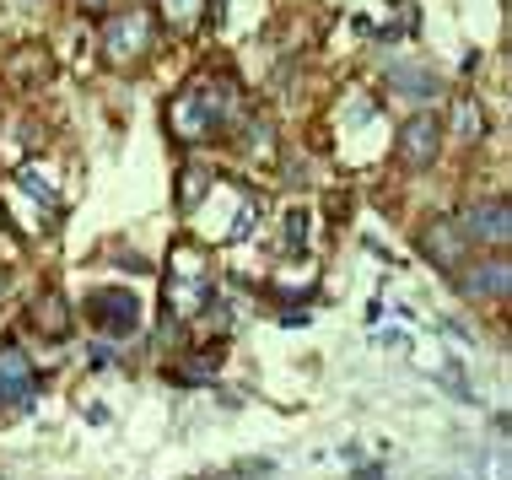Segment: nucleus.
I'll list each match as a JSON object with an SVG mask.
<instances>
[{"mask_svg": "<svg viewBox=\"0 0 512 480\" xmlns=\"http://www.w3.org/2000/svg\"><path fill=\"white\" fill-rule=\"evenodd\" d=\"M38 394V373L22 346H0V410H22Z\"/></svg>", "mask_w": 512, "mask_h": 480, "instance_id": "8", "label": "nucleus"}, {"mask_svg": "<svg viewBox=\"0 0 512 480\" xmlns=\"http://www.w3.org/2000/svg\"><path fill=\"white\" fill-rule=\"evenodd\" d=\"M162 292H168V319H195L216 303L211 292V270H205L200 249H189V243H178L168 254V276H162Z\"/></svg>", "mask_w": 512, "mask_h": 480, "instance_id": "2", "label": "nucleus"}, {"mask_svg": "<svg viewBox=\"0 0 512 480\" xmlns=\"http://www.w3.org/2000/svg\"><path fill=\"white\" fill-rule=\"evenodd\" d=\"M421 254L432 259L437 270H448V276H459L469 265V238L459 232V222H448V216H437V222H426L421 232Z\"/></svg>", "mask_w": 512, "mask_h": 480, "instance_id": "7", "label": "nucleus"}, {"mask_svg": "<svg viewBox=\"0 0 512 480\" xmlns=\"http://www.w3.org/2000/svg\"><path fill=\"white\" fill-rule=\"evenodd\" d=\"M27 324H33L38 335H49V340H65L71 335V308H65V297H38L33 313H27Z\"/></svg>", "mask_w": 512, "mask_h": 480, "instance_id": "10", "label": "nucleus"}, {"mask_svg": "<svg viewBox=\"0 0 512 480\" xmlns=\"http://www.w3.org/2000/svg\"><path fill=\"white\" fill-rule=\"evenodd\" d=\"M151 44H157V22L146 17V11H114V17H103V60L108 65H141Z\"/></svg>", "mask_w": 512, "mask_h": 480, "instance_id": "3", "label": "nucleus"}, {"mask_svg": "<svg viewBox=\"0 0 512 480\" xmlns=\"http://www.w3.org/2000/svg\"><path fill=\"white\" fill-rule=\"evenodd\" d=\"M453 135H459V141H480V135H486V119H480V103L475 98L453 103Z\"/></svg>", "mask_w": 512, "mask_h": 480, "instance_id": "14", "label": "nucleus"}, {"mask_svg": "<svg viewBox=\"0 0 512 480\" xmlns=\"http://www.w3.org/2000/svg\"><path fill=\"white\" fill-rule=\"evenodd\" d=\"M459 286L469 297H491V303H507V292H512V265L502 254L496 259H480V265H464L459 270Z\"/></svg>", "mask_w": 512, "mask_h": 480, "instance_id": "9", "label": "nucleus"}, {"mask_svg": "<svg viewBox=\"0 0 512 480\" xmlns=\"http://www.w3.org/2000/svg\"><path fill=\"white\" fill-rule=\"evenodd\" d=\"M17 178H22V189H33V195H38V200H44V205H54V184H49V178H44V173H38V168H22Z\"/></svg>", "mask_w": 512, "mask_h": 480, "instance_id": "16", "label": "nucleus"}, {"mask_svg": "<svg viewBox=\"0 0 512 480\" xmlns=\"http://www.w3.org/2000/svg\"><path fill=\"white\" fill-rule=\"evenodd\" d=\"M313 249V211H286V254Z\"/></svg>", "mask_w": 512, "mask_h": 480, "instance_id": "15", "label": "nucleus"}, {"mask_svg": "<svg viewBox=\"0 0 512 480\" xmlns=\"http://www.w3.org/2000/svg\"><path fill=\"white\" fill-rule=\"evenodd\" d=\"M232 114H238V87L227 76H205V81H189L184 92L168 103V125L178 141L200 146V141H216L227 135Z\"/></svg>", "mask_w": 512, "mask_h": 480, "instance_id": "1", "label": "nucleus"}, {"mask_svg": "<svg viewBox=\"0 0 512 480\" xmlns=\"http://www.w3.org/2000/svg\"><path fill=\"white\" fill-rule=\"evenodd\" d=\"M211 189H216V178H211V168H200V162H189V168L178 173V205H184V211H200Z\"/></svg>", "mask_w": 512, "mask_h": 480, "instance_id": "11", "label": "nucleus"}, {"mask_svg": "<svg viewBox=\"0 0 512 480\" xmlns=\"http://www.w3.org/2000/svg\"><path fill=\"white\" fill-rule=\"evenodd\" d=\"M442 114H410L399 125V162L405 168H432L437 152H442Z\"/></svg>", "mask_w": 512, "mask_h": 480, "instance_id": "5", "label": "nucleus"}, {"mask_svg": "<svg viewBox=\"0 0 512 480\" xmlns=\"http://www.w3.org/2000/svg\"><path fill=\"white\" fill-rule=\"evenodd\" d=\"M459 232H464L469 243L507 249V238H512V211H507V200H502V195H496V200H475V205L459 216Z\"/></svg>", "mask_w": 512, "mask_h": 480, "instance_id": "6", "label": "nucleus"}, {"mask_svg": "<svg viewBox=\"0 0 512 480\" xmlns=\"http://www.w3.org/2000/svg\"><path fill=\"white\" fill-rule=\"evenodd\" d=\"M87 319L98 335H135L141 329V297L135 292H124V286H92V297H87Z\"/></svg>", "mask_w": 512, "mask_h": 480, "instance_id": "4", "label": "nucleus"}, {"mask_svg": "<svg viewBox=\"0 0 512 480\" xmlns=\"http://www.w3.org/2000/svg\"><path fill=\"white\" fill-rule=\"evenodd\" d=\"M81 6H87V11H98V6H108V0H81Z\"/></svg>", "mask_w": 512, "mask_h": 480, "instance_id": "17", "label": "nucleus"}, {"mask_svg": "<svg viewBox=\"0 0 512 480\" xmlns=\"http://www.w3.org/2000/svg\"><path fill=\"white\" fill-rule=\"evenodd\" d=\"M157 11H162V22L184 38L200 33V22H205V0H157Z\"/></svg>", "mask_w": 512, "mask_h": 480, "instance_id": "12", "label": "nucleus"}, {"mask_svg": "<svg viewBox=\"0 0 512 480\" xmlns=\"http://www.w3.org/2000/svg\"><path fill=\"white\" fill-rule=\"evenodd\" d=\"M394 87L405 92V98H437V76L426 71V65H394Z\"/></svg>", "mask_w": 512, "mask_h": 480, "instance_id": "13", "label": "nucleus"}]
</instances>
